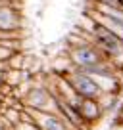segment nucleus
<instances>
[{"mask_svg":"<svg viewBox=\"0 0 123 130\" xmlns=\"http://www.w3.org/2000/svg\"><path fill=\"white\" fill-rule=\"evenodd\" d=\"M71 61H73L75 65H77L79 69H85V71H96L100 69L104 65V59H102V54H100V48L98 46H77V48H73V52H71Z\"/></svg>","mask_w":123,"mask_h":130,"instance_id":"f03ea898","label":"nucleus"},{"mask_svg":"<svg viewBox=\"0 0 123 130\" xmlns=\"http://www.w3.org/2000/svg\"><path fill=\"white\" fill-rule=\"evenodd\" d=\"M19 27V15L10 6H0V32H12Z\"/></svg>","mask_w":123,"mask_h":130,"instance_id":"39448f33","label":"nucleus"},{"mask_svg":"<svg viewBox=\"0 0 123 130\" xmlns=\"http://www.w3.org/2000/svg\"><path fill=\"white\" fill-rule=\"evenodd\" d=\"M92 38H94L96 46L100 50H104L108 56H117L123 52V38H119L110 29L102 27L96 21H94V27H92Z\"/></svg>","mask_w":123,"mask_h":130,"instance_id":"7ed1b4c3","label":"nucleus"},{"mask_svg":"<svg viewBox=\"0 0 123 130\" xmlns=\"http://www.w3.org/2000/svg\"><path fill=\"white\" fill-rule=\"evenodd\" d=\"M69 86L77 96L81 98H96L98 100L102 96V86L96 78L90 77V73H85V71H75V73L69 75Z\"/></svg>","mask_w":123,"mask_h":130,"instance_id":"f257e3e1","label":"nucleus"},{"mask_svg":"<svg viewBox=\"0 0 123 130\" xmlns=\"http://www.w3.org/2000/svg\"><path fill=\"white\" fill-rule=\"evenodd\" d=\"M39 130H69V122L64 121V117L60 115L44 113L39 121Z\"/></svg>","mask_w":123,"mask_h":130,"instance_id":"423d86ee","label":"nucleus"},{"mask_svg":"<svg viewBox=\"0 0 123 130\" xmlns=\"http://www.w3.org/2000/svg\"><path fill=\"white\" fill-rule=\"evenodd\" d=\"M77 111L87 124H92V122H96L100 119L102 107H100V102L96 98H81L77 103Z\"/></svg>","mask_w":123,"mask_h":130,"instance_id":"20e7f679","label":"nucleus"}]
</instances>
